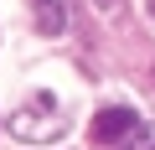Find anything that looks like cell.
Masks as SVG:
<instances>
[{
	"label": "cell",
	"instance_id": "6da1fadb",
	"mask_svg": "<svg viewBox=\"0 0 155 150\" xmlns=\"http://www.w3.org/2000/svg\"><path fill=\"white\" fill-rule=\"evenodd\" d=\"M11 129H16V140H26V145H47V140H57V135H62L57 98H52V93H31V98L16 109Z\"/></svg>",
	"mask_w": 155,
	"mask_h": 150
},
{
	"label": "cell",
	"instance_id": "3957f363",
	"mask_svg": "<svg viewBox=\"0 0 155 150\" xmlns=\"http://www.w3.org/2000/svg\"><path fill=\"white\" fill-rule=\"evenodd\" d=\"M31 16H36V31L41 36H57L67 26V5H62V0H31Z\"/></svg>",
	"mask_w": 155,
	"mask_h": 150
},
{
	"label": "cell",
	"instance_id": "7a4b0ae2",
	"mask_svg": "<svg viewBox=\"0 0 155 150\" xmlns=\"http://www.w3.org/2000/svg\"><path fill=\"white\" fill-rule=\"evenodd\" d=\"M134 129H140L134 109H98V119H93V145H119V140L134 135Z\"/></svg>",
	"mask_w": 155,
	"mask_h": 150
}]
</instances>
